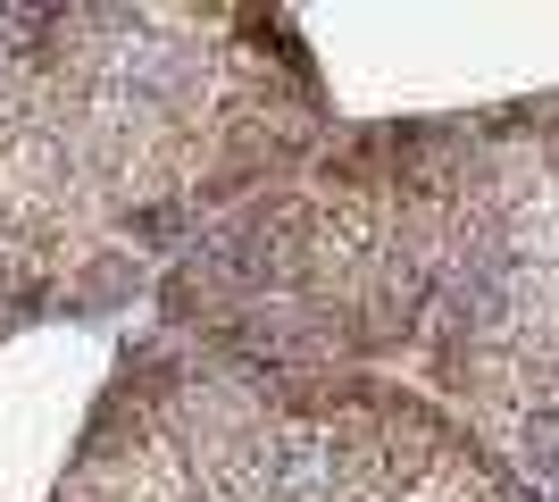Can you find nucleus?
<instances>
[{
    "label": "nucleus",
    "mask_w": 559,
    "mask_h": 502,
    "mask_svg": "<svg viewBox=\"0 0 559 502\" xmlns=\"http://www.w3.org/2000/svg\"><path fill=\"white\" fill-rule=\"evenodd\" d=\"M242 17L75 9L0 68V260L68 277L126 226L284 160L309 101Z\"/></svg>",
    "instance_id": "obj_1"
},
{
    "label": "nucleus",
    "mask_w": 559,
    "mask_h": 502,
    "mask_svg": "<svg viewBox=\"0 0 559 502\" xmlns=\"http://www.w3.org/2000/svg\"><path fill=\"white\" fill-rule=\"evenodd\" d=\"M59 502H510L426 410L350 394L284 402L242 377H185L93 444Z\"/></svg>",
    "instance_id": "obj_2"
},
{
    "label": "nucleus",
    "mask_w": 559,
    "mask_h": 502,
    "mask_svg": "<svg viewBox=\"0 0 559 502\" xmlns=\"http://www.w3.org/2000/svg\"><path fill=\"white\" fill-rule=\"evenodd\" d=\"M409 335L492 435H559V126L467 151L443 176Z\"/></svg>",
    "instance_id": "obj_3"
}]
</instances>
